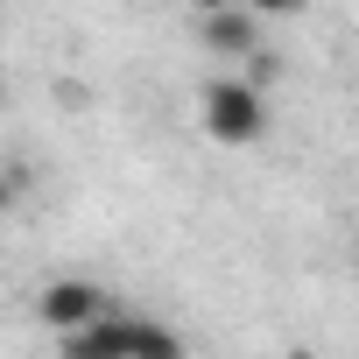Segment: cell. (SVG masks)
Masks as SVG:
<instances>
[{
    "mask_svg": "<svg viewBox=\"0 0 359 359\" xmlns=\"http://www.w3.org/2000/svg\"><path fill=\"white\" fill-rule=\"evenodd\" d=\"M71 359H184V338H176L169 324H155V317H134V310H106V317H92V324H78V331H64L57 338Z\"/></svg>",
    "mask_w": 359,
    "mask_h": 359,
    "instance_id": "cell-1",
    "label": "cell"
},
{
    "mask_svg": "<svg viewBox=\"0 0 359 359\" xmlns=\"http://www.w3.org/2000/svg\"><path fill=\"white\" fill-rule=\"evenodd\" d=\"M198 120H205V134L219 141V148H254L261 134H268V85H254L247 71L240 78H212L205 85V99H198Z\"/></svg>",
    "mask_w": 359,
    "mask_h": 359,
    "instance_id": "cell-2",
    "label": "cell"
},
{
    "mask_svg": "<svg viewBox=\"0 0 359 359\" xmlns=\"http://www.w3.org/2000/svg\"><path fill=\"white\" fill-rule=\"evenodd\" d=\"M113 310V296L99 289V282H85V275H57L43 296H36V317L64 338V331H78V324H92V317H106Z\"/></svg>",
    "mask_w": 359,
    "mask_h": 359,
    "instance_id": "cell-3",
    "label": "cell"
},
{
    "mask_svg": "<svg viewBox=\"0 0 359 359\" xmlns=\"http://www.w3.org/2000/svg\"><path fill=\"white\" fill-rule=\"evenodd\" d=\"M198 36H205V50L226 57V64H247V57L261 50V22L240 8V0H226V8H205V15H198Z\"/></svg>",
    "mask_w": 359,
    "mask_h": 359,
    "instance_id": "cell-4",
    "label": "cell"
},
{
    "mask_svg": "<svg viewBox=\"0 0 359 359\" xmlns=\"http://www.w3.org/2000/svg\"><path fill=\"white\" fill-rule=\"evenodd\" d=\"M240 8H247L254 22H282V15H303L310 0H240Z\"/></svg>",
    "mask_w": 359,
    "mask_h": 359,
    "instance_id": "cell-5",
    "label": "cell"
},
{
    "mask_svg": "<svg viewBox=\"0 0 359 359\" xmlns=\"http://www.w3.org/2000/svg\"><path fill=\"white\" fill-rule=\"evenodd\" d=\"M8 212H15V176L0 169V219H8Z\"/></svg>",
    "mask_w": 359,
    "mask_h": 359,
    "instance_id": "cell-6",
    "label": "cell"
},
{
    "mask_svg": "<svg viewBox=\"0 0 359 359\" xmlns=\"http://www.w3.org/2000/svg\"><path fill=\"white\" fill-rule=\"evenodd\" d=\"M205 8H226V0H198V15H205Z\"/></svg>",
    "mask_w": 359,
    "mask_h": 359,
    "instance_id": "cell-7",
    "label": "cell"
}]
</instances>
